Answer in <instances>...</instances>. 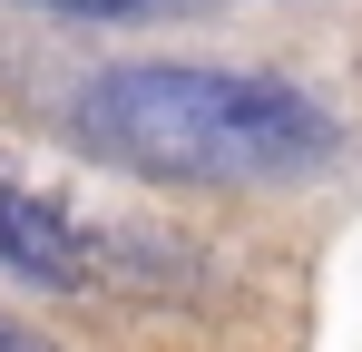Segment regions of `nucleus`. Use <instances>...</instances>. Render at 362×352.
<instances>
[{"instance_id":"obj_2","label":"nucleus","mask_w":362,"mask_h":352,"mask_svg":"<svg viewBox=\"0 0 362 352\" xmlns=\"http://www.w3.org/2000/svg\"><path fill=\"white\" fill-rule=\"evenodd\" d=\"M0 274H20L40 293H88L98 284V225H78L69 206L0 176Z\"/></svg>"},{"instance_id":"obj_3","label":"nucleus","mask_w":362,"mask_h":352,"mask_svg":"<svg viewBox=\"0 0 362 352\" xmlns=\"http://www.w3.org/2000/svg\"><path fill=\"white\" fill-rule=\"evenodd\" d=\"M40 10H69V20H127V10H147V0H40Z\"/></svg>"},{"instance_id":"obj_4","label":"nucleus","mask_w":362,"mask_h":352,"mask_svg":"<svg viewBox=\"0 0 362 352\" xmlns=\"http://www.w3.org/2000/svg\"><path fill=\"white\" fill-rule=\"evenodd\" d=\"M0 352H59V343H40L30 323H0Z\"/></svg>"},{"instance_id":"obj_1","label":"nucleus","mask_w":362,"mask_h":352,"mask_svg":"<svg viewBox=\"0 0 362 352\" xmlns=\"http://www.w3.org/2000/svg\"><path fill=\"white\" fill-rule=\"evenodd\" d=\"M69 117L108 167L157 176V186H284L343 147L303 88L255 69H186V59L98 69Z\"/></svg>"}]
</instances>
